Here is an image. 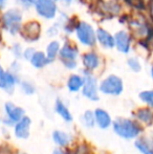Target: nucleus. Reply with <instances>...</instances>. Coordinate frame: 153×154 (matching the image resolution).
<instances>
[{
	"instance_id": "nucleus-11",
	"label": "nucleus",
	"mask_w": 153,
	"mask_h": 154,
	"mask_svg": "<svg viewBox=\"0 0 153 154\" xmlns=\"http://www.w3.org/2000/svg\"><path fill=\"white\" fill-rule=\"evenodd\" d=\"M17 79L13 73L6 72L0 66V88L6 90L8 92H12L16 85Z\"/></svg>"
},
{
	"instance_id": "nucleus-12",
	"label": "nucleus",
	"mask_w": 153,
	"mask_h": 154,
	"mask_svg": "<svg viewBox=\"0 0 153 154\" xmlns=\"http://www.w3.org/2000/svg\"><path fill=\"white\" fill-rule=\"evenodd\" d=\"M55 111L62 120L65 123H72L74 121V116H72V112L69 111L67 106L64 104L62 100L58 99L55 103Z\"/></svg>"
},
{
	"instance_id": "nucleus-6",
	"label": "nucleus",
	"mask_w": 153,
	"mask_h": 154,
	"mask_svg": "<svg viewBox=\"0 0 153 154\" xmlns=\"http://www.w3.org/2000/svg\"><path fill=\"white\" fill-rule=\"evenodd\" d=\"M77 36L83 44L91 46L96 43L93 29L85 22H81L77 27Z\"/></svg>"
},
{
	"instance_id": "nucleus-4",
	"label": "nucleus",
	"mask_w": 153,
	"mask_h": 154,
	"mask_svg": "<svg viewBox=\"0 0 153 154\" xmlns=\"http://www.w3.org/2000/svg\"><path fill=\"white\" fill-rule=\"evenodd\" d=\"M4 111L6 114V120L4 121V123L8 124V126L15 125L25 116L24 109L19 106H16L12 102H6L4 105Z\"/></svg>"
},
{
	"instance_id": "nucleus-9",
	"label": "nucleus",
	"mask_w": 153,
	"mask_h": 154,
	"mask_svg": "<svg viewBox=\"0 0 153 154\" xmlns=\"http://www.w3.org/2000/svg\"><path fill=\"white\" fill-rule=\"evenodd\" d=\"M94 114V120H96V125L98 126L100 129L107 130L112 126V119H111L110 114L103 108H96L93 110Z\"/></svg>"
},
{
	"instance_id": "nucleus-13",
	"label": "nucleus",
	"mask_w": 153,
	"mask_h": 154,
	"mask_svg": "<svg viewBox=\"0 0 153 154\" xmlns=\"http://www.w3.org/2000/svg\"><path fill=\"white\" fill-rule=\"evenodd\" d=\"M40 35V25L38 22H29L23 26L22 36L29 41H35Z\"/></svg>"
},
{
	"instance_id": "nucleus-29",
	"label": "nucleus",
	"mask_w": 153,
	"mask_h": 154,
	"mask_svg": "<svg viewBox=\"0 0 153 154\" xmlns=\"http://www.w3.org/2000/svg\"><path fill=\"white\" fill-rule=\"evenodd\" d=\"M53 154H69V153H67V151L65 150L64 148H56L55 150L53 151Z\"/></svg>"
},
{
	"instance_id": "nucleus-7",
	"label": "nucleus",
	"mask_w": 153,
	"mask_h": 154,
	"mask_svg": "<svg viewBox=\"0 0 153 154\" xmlns=\"http://www.w3.org/2000/svg\"><path fill=\"white\" fill-rule=\"evenodd\" d=\"M36 10L40 16L51 19L56 15L57 6L53 0H36Z\"/></svg>"
},
{
	"instance_id": "nucleus-17",
	"label": "nucleus",
	"mask_w": 153,
	"mask_h": 154,
	"mask_svg": "<svg viewBox=\"0 0 153 154\" xmlns=\"http://www.w3.org/2000/svg\"><path fill=\"white\" fill-rule=\"evenodd\" d=\"M96 36H98V40L100 41V43L103 46L107 47V48H112L115 46V38L110 34H108L106 31L101 29H98Z\"/></svg>"
},
{
	"instance_id": "nucleus-24",
	"label": "nucleus",
	"mask_w": 153,
	"mask_h": 154,
	"mask_svg": "<svg viewBox=\"0 0 153 154\" xmlns=\"http://www.w3.org/2000/svg\"><path fill=\"white\" fill-rule=\"evenodd\" d=\"M59 48H60V45L57 41H53V42L47 46V59H48V61L55 59L58 51H59Z\"/></svg>"
},
{
	"instance_id": "nucleus-35",
	"label": "nucleus",
	"mask_w": 153,
	"mask_h": 154,
	"mask_svg": "<svg viewBox=\"0 0 153 154\" xmlns=\"http://www.w3.org/2000/svg\"><path fill=\"white\" fill-rule=\"evenodd\" d=\"M0 124H1V119H0Z\"/></svg>"
},
{
	"instance_id": "nucleus-2",
	"label": "nucleus",
	"mask_w": 153,
	"mask_h": 154,
	"mask_svg": "<svg viewBox=\"0 0 153 154\" xmlns=\"http://www.w3.org/2000/svg\"><path fill=\"white\" fill-rule=\"evenodd\" d=\"M99 90L106 95L118 97L124 90V84L121 78L115 75H110L105 78L99 85Z\"/></svg>"
},
{
	"instance_id": "nucleus-21",
	"label": "nucleus",
	"mask_w": 153,
	"mask_h": 154,
	"mask_svg": "<svg viewBox=\"0 0 153 154\" xmlns=\"http://www.w3.org/2000/svg\"><path fill=\"white\" fill-rule=\"evenodd\" d=\"M60 54H61V58L63 59V61H75L77 58L78 51L76 49L72 48L69 45H65L61 49Z\"/></svg>"
},
{
	"instance_id": "nucleus-14",
	"label": "nucleus",
	"mask_w": 153,
	"mask_h": 154,
	"mask_svg": "<svg viewBox=\"0 0 153 154\" xmlns=\"http://www.w3.org/2000/svg\"><path fill=\"white\" fill-rule=\"evenodd\" d=\"M53 140L59 148H66L72 143V135L62 130H55L53 132Z\"/></svg>"
},
{
	"instance_id": "nucleus-38",
	"label": "nucleus",
	"mask_w": 153,
	"mask_h": 154,
	"mask_svg": "<svg viewBox=\"0 0 153 154\" xmlns=\"http://www.w3.org/2000/svg\"><path fill=\"white\" fill-rule=\"evenodd\" d=\"M53 1H54V0H53Z\"/></svg>"
},
{
	"instance_id": "nucleus-36",
	"label": "nucleus",
	"mask_w": 153,
	"mask_h": 154,
	"mask_svg": "<svg viewBox=\"0 0 153 154\" xmlns=\"http://www.w3.org/2000/svg\"><path fill=\"white\" fill-rule=\"evenodd\" d=\"M152 13H153V10H152Z\"/></svg>"
},
{
	"instance_id": "nucleus-19",
	"label": "nucleus",
	"mask_w": 153,
	"mask_h": 154,
	"mask_svg": "<svg viewBox=\"0 0 153 154\" xmlns=\"http://www.w3.org/2000/svg\"><path fill=\"white\" fill-rule=\"evenodd\" d=\"M83 64L84 66L86 67L89 70H93L100 64V60H99V57L93 53H89L86 54L83 57Z\"/></svg>"
},
{
	"instance_id": "nucleus-10",
	"label": "nucleus",
	"mask_w": 153,
	"mask_h": 154,
	"mask_svg": "<svg viewBox=\"0 0 153 154\" xmlns=\"http://www.w3.org/2000/svg\"><path fill=\"white\" fill-rule=\"evenodd\" d=\"M134 120L141 125L150 126L153 125V109L150 107H141L135 110L133 113Z\"/></svg>"
},
{
	"instance_id": "nucleus-34",
	"label": "nucleus",
	"mask_w": 153,
	"mask_h": 154,
	"mask_svg": "<svg viewBox=\"0 0 153 154\" xmlns=\"http://www.w3.org/2000/svg\"><path fill=\"white\" fill-rule=\"evenodd\" d=\"M0 39H1V34H0Z\"/></svg>"
},
{
	"instance_id": "nucleus-18",
	"label": "nucleus",
	"mask_w": 153,
	"mask_h": 154,
	"mask_svg": "<svg viewBox=\"0 0 153 154\" xmlns=\"http://www.w3.org/2000/svg\"><path fill=\"white\" fill-rule=\"evenodd\" d=\"M134 146L139 152L143 154L147 153L148 151H150L153 148V145H152V143L150 142L149 138L144 137V136H139V137L135 140Z\"/></svg>"
},
{
	"instance_id": "nucleus-16",
	"label": "nucleus",
	"mask_w": 153,
	"mask_h": 154,
	"mask_svg": "<svg viewBox=\"0 0 153 154\" xmlns=\"http://www.w3.org/2000/svg\"><path fill=\"white\" fill-rule=\"evenodd\" d=\"M84 78L79 75H72L68 78L67 88L70 92H78L83 88Z\"/></svg>"
},
{
	"instance_id": "nucleus-31",
	"label": "nucleus",
	"mask_w": 153,
	"mask_h": 154,
	"mask_svg": "<svg viewBox=\"0 0 153 154\" xmlns=\"http://www.w3.org/2000/svg\"><path fill=\"white\" fill-rule=\"evenodd\" d=\"M145 154H153V148H152V149H151V150H150V151H148L147 153H145Z\"/></svg>"
},
{
	"instance_id": "nucleus-26",
	"label": "nucleus",
	"mask_w": 153,
	"mask_h": 154,
	"mask_svg": "<svg viewBox=\"0 0 153 154\" xmlns=\"http://www.w3.org/2000/svg\"><path fill=\"white\" fill-rule=\"evenodd\" d=\"M128 66L130 67L133 71H135V72H139L142 69L141 63L139 62L137 59H135V58H131V59L128 60Z\"/></svg>"
},
{
	"instance_id": "nucleus-15",
	"label": "nucleus",
	"mask_w": 153,
	"mask_h": 154,
	"mask_svg": "<svg viewBox=\"0 0 153 154\" xmlns=\"http://www.w3.org/2000/svg\"><path fill=\"white\" fill-rule=\"evenodd\" d=\"M115 42L116 43V46H118L120 51L125 54L129 51V48H130V40H129L128 35L125 32H118L115 35Z\"/></svg>"
},
{
	"instance_id": "nucleus-1",
	"label": "nucleus",
	"mask_w": 153,
	"mask_h": 154,
	"mask_svg": "<svg viewBox=\"0 0 153 154\" xmlns=\"http://www.w3.org/2000/svg\"><path fill=\"white\" fill-rule=\"evenodd\" d=\"M112 129L118 136L123 140H136L143 132V127L135 120L118 118L112 122Z\"/></svg>"
},
{
	"instance_id": "nucleus-28",
	"label": "nucleus",
	"mask_w": 153,
	"mask_h": 154,
	"mask_svg": "<svg viewBox=\"0 0 153 154\" xmlns=\"http://www.w3.org/2000/svg\"><path fill=\"white\" fill-rule=\"evenodd\" d=\"M63 62H64V65L69 69H74V68H76V66H77L76 61H63Z\"/></svg>"
},
{
	"instance_id": "nucleus-30",
	"label": "nucleus",
	"mask_w": 153,
	"mask_h": 154,
	"mask_svg": "<svg viewBox=\"0 0 153 154\" xmlns=\"http://www.w3.org/2000/svg\"><path fill=\"white\" fill-rule=\"evenodd\" d=\"M3 5H4V0H0V8H2Z\"/></svg>"
},
{
	"instance_id": "nucleus-27",
	"label": "nucleus",
	"mask_w": 153,
	"mask_h": 154,
	"mask_svg": "<svg viewBox=\"0 0 153 154\" xmlns=\"http://www.w3.org/2000/svg\"><path fill=\"white\" fill-rule=\"evenodd\" d=\"M34 54H35V51H34L33 48H29L26 49V51H24V57L26 58V59H32V57L34 56Z\"/></svg>"
},
{
	"instance_id": "nucleus-20",
	"label": "nucleus",
	"mask_w": 153,
	"mask_h": 154,
	"mask_svg": "<svg viewBox=\"0 0 153 154\" xmlns=\"http://www.w3.org/2000/svg\"><path fill=\"white\" fill-rule=\"evenodd\" d=\"M31 62H32V64H33V66L36 67V68H42V67H44L45 65L47 64L48 59H47V57H45V55L43 53L37 51V53L34 54V56L32 57Z\"/></svg>"
},
{
	"instance_id": "nucleus-39",
	"label": "nucleus",
	"mask_w": 153,
	"mask_h": 154,
	"mask_svg": "<svg viewBox=\"0 0 153 154\" xmlns=\"http://www.w3.org/2000/svg\"><path fill=\"white\" fill-rule=\"evenodd\" d=\"M86 154H87V153H86Z\"/></svg>"
},
{
	"instance_id": "nucleus-5",
	"label": "nucleus",
	"mask_w": 153,
	"mask_h": 154,
	"mask_svg": "<svg viewBox=\"0 0 153 154\" xmlns=\"http://www.w3.org/2000/svg\"><path fill=\"white\" fill-rule=\"evenodd\" d=\"M21 22V14L18 10H10L4 14L3 23L5 29L12 34L18 32Z\"/></svg>"
},
{
	"instance_id": "nucleus-33",
	"label": "nucleus",
	"mask_w": 153,
	"mask_h": 154,
	"mask_svg": "<svg viewBox=\"0 0 153 154\" xmlns=\"http://www.w3.org/2000/svg\"><path fill=\"white\" fill-rule=\"evenodd\" d=\"M27 1H29V3H32V2H36V0H27Z\"/></svg>"
},
{
	"instance_id": "nucleus-25",
	"label": "nucleus",
	"mask_w": 153,
	"mask_h": 154,
	"mask_svg": "<svg viewBox=\"0 0 153 154\" xmlns=\"http://www.w3.org/2000/svg\"><path fill=\"white\" fill-rule=\"evenodd\" d=\"M21 89L22 91L27 95H32L35 93V86L31 83V82H27V81H24L21 83Z\"/></svg>"
},
{
	"instance_id": "nucleus-23",
	"label": "nucleus",
	"mask_w": 153,
	"mask_h": 154,
	"mask_svg": "<svg viewBox=\"0 0 153 154\" xmlns=\"http://www.w3.org/2000/svg\"><path fill=\"white\" fill-rule=\"evenodd\" d=\"M139 97L141 101L147 105V107L153 108V90H144L139 93Z\"/></svg>"
},
{
	"instance_id": "nucleus-3",
	"label": "nucleus",
	"mask_w": 153,
	"mask_h": 154,
	"mask_svg": "<svg viewBox=\"0 0 153 154\" xmlns=\"http://www.w3.org/2000/svg\"><path fill=\"white\" fill-rule=\"evenodd\" d=\"M82 94L90 101H99V86L96 80L91 75L84 77V85L82 88Z\"/></svg>"
},
{
	"instance_id": "nucleus-8",
	"label": "nucleus",
	"mask_w": 153,
	"mask_h": 154,
	"mask_svg": "<svg viewBox=\"0 0 153 154\" xmlns=\"http://www.w3.org/2000/svg\"><path fill=\"white\" fill-rule=\"evenodd\" d=\"M31 125L32 120L31 118L24 116L19 122L14 125V134L19 140H26L29 137L31 134Z\"/></svg>"
},
{
	"instance_id": "nucleus-32",
	"label": "nucleus",
	"mask_w": 153,
	"mask_h": 154,
	"mask_svg": "<svg viewBox=\"0 0 153 154\" xmlns=\"http://www.w3.org/2000/svg\"><path fill=\"white\" fill-rule=\"evenodd\" d=\"M151 77H152V79H153V66L151 67Z\"/></svg>"
},
{
	"instance_id": "nucleus-22",
	"label": "nucleus",
	"mask_w": 153,
	"mask_h": 154,
	"mask_svg": "<svg viewBox=\"0 0 153 154\" xmlns=\"http://www.w3.org/2000/svg\"><path fill=\"white\" fill-rule=\"evenodd\" d=\"M82 123L88 129H92L96 126V120H94V114L92 110H86L82 116Z\"/></svg>"
},
{
	"instance_id": "nucleus-37",
	"label": "nucleus",
	"mask_w": 153,
	"mask_h": 154,
	"mask_svg": "<svg viewBox=\"0 0 153 154\" xmlns=\"http://www.w3.org/2000/svg\"><path fill=\"white\" fill-rule=\"evenodd\" d=\"M23 154H25V153H23Z\"/></svg>"
}]
</instances>
